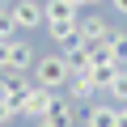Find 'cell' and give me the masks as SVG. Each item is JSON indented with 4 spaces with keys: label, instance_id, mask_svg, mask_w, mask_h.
Here are the masks:
<instances>
[{
    "label": "cell",
    "instance_id": "30bf717a",
    "mask_svg": "<svg viewBox=\"0 0 127 127\" xmlns=\"http://www.w3.org/2000/svg\"><path fill=\"white\" fill-rule=\"evenodd\" d=\"M68 93H72V102H93L102 89H97V85H93V76L85 72V76H72V81H68Z\"/></svg>",
    "mask_w": 127,
    "mask_h": 127
},
{
    "label": "cell",
    "instance_id": "ffe728a7",
    "mask_svg": "<svg viewBox=\"0 0 127 127\" xmlns=\"http://www.w3.org/2000/svg\"><path fill=\"white\" fill-rule=\"evenodd\" d=\"M4 9H9V4H4V0H0V13H4Z\"/></svg>",
    "mask_w": 127,
    "mask_h": 127
},
{
    "label": "cell",
    "instance_id": "44dd1931",
    "mask_svg": "<svg viewBox=\"0 0 127 127\" xmlns=\"http://www.w3.org/2000/svg\"><path fill=\"white\" fill-rule=\"evenodd\" d=\"M76 4H81V0H76Z\"/></svg>",
    "mask_w": 127,
    "mask_h": 127
},
{
    "label": "cell",
    "instance_id": "4fadbf2b",
    "mask_svg": "<svg viewBox=\"0 0 127 127\" xmlns=\"http://www.w3.org/2000/svg\"><path fill=\"white\" fill-rule=\"evenodd\" d=\"M114 72H119V64H97V68H89V76H93V85L106 93L110 89V81H114Z\"/></svg>",
    "mask_w": 127,
    "mask_h": 127
},
{
    "label": "cell",
    "instance_id": "5bb4252c",
    "mask_svg": "<svg viewBox=\"0 0 127 127\" xmlns=\"http://www.w3.org/2000/svg\"><path fill=\"white\" fill-rule=\"evenodd\" d=\"M110 47H114L119 68H127V34H123V30H110Z\"/></svg>",
    "mask_w": 127,
    "mask_h": 127
},
{
    "label": "cell",
    "instance_id": "2e32d148",
    "mask_svg": "<svg viewBox=\"0 0 127 127\" xmlns=\"http://www.w3.org/2000/svg\"><path fill=\"white\" fill-rule=\"evenodd\" d=\"M114 127H127V106H119V114H114Z\"/></svg>",
    "mask_w": 127,
    "mask_h": 127
},
{
    "label": "cell",
    "instance_id": "9c48e42d",
    "mask_svg": "<svg viewBox=\"0 0 127 127\" xmlns=\"http://www.w3.org/2000/svg\"><path fill=\"white\" fill-rule=\"evenodd\" d=\"M47 34H51V42H59V51L72 47V42H81L76 38V21H47Z\"/></svg>",
    "mask_w": 127,
    "mask_h": 127
},
{
    "label": "cell",
    "instance_id": "5b68a950",
    "mask_svg": "<svg viewBox=\"0 0 127 127\" xmlns=\"http://www.w3.org/2000/svg\"><path fill=\"white\" fill-rule=\"evenodd\" d=\"M47 106H51V89H42V85H30L17 97V114H26V119H42Z\"/></svg>",
    "mask_w": 127,
    "mask_h": 127
},
{
    "label": "cell",
    "instance_id": "ac0fdd59",
    "mask_svg": "<svg viewBox=\"0 0 127 127\" xmlns=\"http://www.w3.org/2000/svg\"><path fill=\"white\" fill-rule=\"evenodd\" d=\"M34 127H51V123H47V119H34Z\"/></svg>",
    "mask_w": 127,
    "mask_h": 127
},
{
    "label": "cell",
    "instance_id": "d6986e66",
    "mask_svg": "<svg viewBox=\"0 0 127 127\" xmlns=\"http://www.w3.org/2000/svg\"><path fill=\"white\" fill-rule=\"evenodd\" d=\"M81 4H106V0H81Z\"/></svg>",
    "mask_w": 127,
    "mask_h": 127
},
{
    "label": "cell",
    "instance_id": "6da1fadb",
    "mask_svg": "<svg viewBox=\"0 0 127 127\" xmlns=\"http://www.w3.org/2000/svg\"><path fill=\"white\" fill-rule=\"evenodd\" d=\"M30 76H34V85H42V89L55 93V89H64V85L72 81V64L64 59V51L59 55H38L34 68H30Z\"/></svg>",
    "mask_w": 127,
    "mask_h": 127
},
{
    "label": "cell",
    "instance_id": "277c9868",
    "mask_svg": "<svg viewBox=\"0 0 127 127\" xmlns=\"http://www.w3.org/2000/svg\"><path fill=\"white\" fill-rule=\"evenodd\" d=\"M110 21L102 17V13H85V17H76V38L89 47V42H102V38H110Z\"/></svg>",
    "mask_w": 127,
    "mask_h": 127
},
{
    "label": "cell",
    "instance_id": "8992f818",
    "mask_svg": "<svg viewBox=\"0 0 127 127\" xmlns=\"http://www.w3.org/2000/svg\"><path fill=\"white\" fill-rule=\"evenodd\" d=\"M51 127H72L76 123V110H72V97H59V93H51V106H47V114H42Z\"/></svg>",
    "mask_w": 127,
    "mask_h": 127
},
{
    "label": "cell",
    "instance_id": "8fae6325",
    "mask_svg": "<svg viewBox=\"0 0 127 127\" xmlns=\"http://www.w3.org/2000/svg\"><path fill=\"white\" fill-rule=\"evenodd\" d=\"M85 51H89V64H93V68H97V64H119V59H114V47H110V38H102V42H89Z\"/></svg>",
    "mask_w": 127,
    "mask_h": 127
},
{
    "label": "cell",
    "instance_id": "9a60e30c",
    "mask_svg": "<svg viewBox=\"0 0 127 127\" xmlns=\"http://www.w3.org/2000/svg\"><path fill=\"white\" fill-rule=\"evenodd\" d=\"M17 34V26H13V13L4 9V13H0V38H13Z\"/></svg>",
    "mask_w": 127,
    "mask_h": 127
},
{
    "label": "cell",
    "instance_id": "e0dca14e",
    "mask_svg": "<svg viewBox=\"0 0 127 127\" xmlns=\"http://www.w3.org/2000/svg\"><path fill=\"white\" fill-rule=\"evenodd\" d=\"M110 4H114V13H119V17H127V0H110Z\"/></svg>",
    "mask_w": 127,
    "mask_h": 127
},
{
    "label": "cell",
    "instance_id": "ba28073f",
    "mask_svg": "<svg viewBox=\"0 0 127 127\" xmlns=\"http://www.w3.org/2000/svg\"><path fill=\"white\" fill-rule=\"evenodd\" d=\"M42 9H47V21H76L81 17L76 0H42Z\"/></svg>",
    "mask_w": 127,
    "mask_h": 127
},
{
    "label": "cell",
    "instance_id": "3957f363",
    "mask_svg": "<svg viewBox=\"0 0 127 127\" xmlns=\"http://www.w3.org/2000/svg\"><path fill=\"white\" fill-rule=\"evenodd\" d=\"M9 13H13L17 34H30V30H42V26H47V9H42V0H13Z\"/></svg>",
    "mask_w": 127,
    "mask_h": 127
},
{
    "label": "cell",
    "instance_id": "52a82bcc",
    "mask_svg": "<svg viewBox=\"0 0 127 127\" xmlns=\"http://www.w3.org/2000/svg\"><path fill=\"white\" fill-rule=\"evenodd\" d=\"M114 114H119V102H89L85 127H114Z\"/></svg>",
    "mask_w": 127,
    "mask_h": 127
},
{
    "label": "cell",
    "instance_id": "7a4b0ae2",
    "mask_svg": "<svg viewBox=\"0 0 127 127\" xmlns=\"http://www.w3.org/2000/svg\"><path fill=\"white\" fill-rule=\"evenodd\" d=\"M34 47L21 38V34H13V38H0V72H30L34 68Z\"/></svg>",
    "mask_w": 127,
    "mask_h": 127
},
{
    "label": "cell",
    "instance_id": "7c38bea8",
    "mask_svg": "<svg viewBox=\"0 0 127 127\" xmlns=\"http://www.w3.org/2000/svg\"><path fill=\"white\" fill-rule=\"evenodd\" d=\"M106 97H110V102H119V106H127V68H119V72H114V81H110Z\"/></svg>",
    "mask_w": 127,
    "mask_h": 127
}]
</instances>
